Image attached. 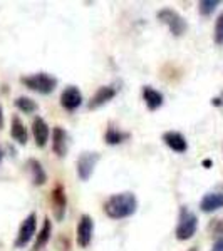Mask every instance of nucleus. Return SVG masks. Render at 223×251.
I'll return each instance as SVG.
<instances>
[{
    "label": "nucleus",
    "instance_id": "1",
    "mask_svg": "<svg viewBox=\"0 0 223 251\" xmlns=\"http://www.w3.org/2000/svg\"><path fill=\"white\" fill-rule=\"evenodd\" d=\"M104 213L111 220H124L138 211V198L133 193H116L104 201Z\"/></svg>",
    "mask_w": 223,
    "mask_h": 251
},
{
    "label": "nucleus",
    "instance_id": "2",
    "mask_svg": "<svg viewBox=\"0 0 223 251\" xmlns=\"http://www.w3.org/2000/svg\"><path fill=\"white\" fill-rule=\"evenodd\" d=\"M59 80L54 77V75L47 74V72H37V74H32V75H24L20 77V84L26 86L29 91L32 92H37V94L47 96L52 94L57 87Z\"/></svg>",
    "mask_w": 223,
    "mask_h": 251
},
{
    "label": "nucleus",
    "instance_id": "3",
    "mask_svg": "<svg viewBox=\"0 0 223 251\" xmlns=\"http://www.w3.org/2000/svg\"><path fill=\"white\" fill-rule=\"evenodd\" d=\"M198 229V218L193 211H190L186 206H181L178 214V225L175 229V236L180 241H188L195 236Z\"/></svg>",
    "mask_w": 223,
    "mask_h": 251
},
{
    "label": "nucleus",
    "instance_id": "4",
    "mask_svg": "<svg viewBox=\"0 0 223 251\" xmlns=\"http://www.w3.org/2000/svg\"><path fill=\"white\" fill-rule=\"evenodd\" d=\"M156 17L161 24H165V25L168 27L169 32H171L175 37H181L186 32V29H188L186 20L173 9H161L156 14Z\"/></svg>",
    "mask_w": 223,
    "mask_h": 251
},
{
    "label": "nucleus",
    "instance_id": "5",
    "mask_svg": "<svg viewBox=\"0 0 223 251\" xmlns=\"http://www.w3.org/2000/svg\"><path fill=\"white\" fill-rule=\"evenodd\" d=\"M35 231H37V214L30 213L26 220L20 223L17 238H15V243H14L15 248H26L32 241V238L35 236Z\"/></svg>",
    "mask_w": 223,
    "mask_h": 251
},
{
    "label": "nucleus",
    "instance_id": "6",
    "mask_svg": "<svg viewBox=\"0 0 223 251\" xmlns=\"http://www.w3.org/2000/svg\"><path fill=\"white\" fill-rule=\"evenodd\" d=\"M99 152H92V151H84L83 154L78 157V176L81 181H89V177L92 176L96 169V164L99 163Z\"/></svg>",
    "mask_w": 223,
    "mask_h": 251
},
{
    "label": "nucleus",
    "instance_id": "7",
    "mask_svg": "<svg viewBox=\"0 0 223 251\" xmlns=\"http://www.w3.org/2000/svg\"><path fill=\"white\" fill-rule=\"evenodd\" d=\"M92 234H94V220L89 214H83L78 221V228H76V241L81 248H87L91 245Z\"/></svg>",
    "mask_w": 223,
    "mask_h": 251
},
{
    "label": "nucleus",
    "instance_id": "8",
    "mask_svg": "<svg viewBox=\"0 0 223 251\" xmlns=\"http://www.w3.org/2000/svg\"><path fill=\"white\" fill-rule=\"evenodd\" d=\"M51 203H52V211H54V218L57 221H62L66 216L67 209V196L64 186L57 183L54 186V189L51 191Z\"/></svg>",
    "mask_w": 223,
    "mask_h": 251
},
{
    "label": "nucleus",
    "instance_id": "9",
    "mask_svg": "<svg viewBox=\"0 0 223 251\" xmlns=\"http://www.w3.org/2000/svg\"><path fill=\"white\" fill-rule=\"evenodd\" d=\"M60 106L69 112H74L83 106V94H81L79 87L67 86L60 92Z\"/></svg>",
    "mask_w": 223,
    "mask_h": 251
},
{
    "label": "nucleus",
    "instance_id": "10",
    "mask_svg": "<svg viewBox=\"0 0 223 251\" xmlns=\"http://www.w3.org/2000/svg\"><path fill=\"white\" fill-rule=\"evenodd\" d=\"M32 136H34L37 148H46V144L49 143V137H51V129H49L44 117H34V121H32Z\"/></svg>",
    "mask_w": 223,
    "mask_h": 251
},
{
    "label": "nucleus",
    "instance_id": "11",
    "mask_svg": "<svg viewBox=\"0 0 223 251\" xmlns=\"http://www.w3.org/2000/svg\"><path fill=\"white\" fill-rule=\"evenodd\" d=\"M223 208V188L206 193L200 201V209L203 213H215Z\"/></svg>",
    "mask_w": 223,
    "mask_h": 251
},
{
    "label": "nucleus",
    "instance_id": "12",
    "mask_svg": "<svg viewBox=\"0 0 223 251\" xmlns=\"http://www.w3.org/2000/svg\"><path fill=\"white\" fill-rule=\"evenodd\" d=\"M117 91L112 86H103L99 87L96 91V94L91 97V100H89L87 107L91 109V111H96V109H99L101 106H104L106 102H109V100H112L116 97Z\"/></svg>",
    "mask_w": 223,
    "mask_h": 251
},
{
    "label": "nucleus",
    "instance_id": "13",
    "mask_svg": "<svg viewBox=\"0 0 223 251\" xmlns=\"http://www.w3.org/2000/svg\"><path fill=\"white\" fill-rule=\"evenodd\" d=\"M163 143L168 146L171 151L178 152V154H183L188 149V143H186V137L178 131H166L163 134Z\"/></svg>",
    "mask_w": 223,
    "mask_h": 251
},
{
    "label": "nucleus",
    "instance_id": "14",
    "mask_svg": "<svg viewBox=\"0 0 223 251\" xmlns=\"http://www.w3.org/2000/svg\"><path fill=\"white\" fill-rule=\"evenodd\" d=\"M52 151L59 157L67 154V132L60 126H56L52 129Z\"/></svg>",
    "mask_w": 223,
    "mask_h": 251
},
{
    "label": "nucleus",
    "instance_id": "15",
    "mask_svg": "<svg viewBox=\"0 0 223 251\" xmlns=\"http://www.w3.org/2000/svg\"><path fill=\"white\" fill-rule=\"evenodd\" d=\"M143 100H144L146 107H148L151 112L158 111V109L165 104L163 94H161L160 91H156V89H153L151 86H144L143 87Z\"/></svg>",
    "mask_w": 223,
    "mask_h": 251
},
{
    "label": "nucleus",
    "instance_id": "16",
    "mask_svg": "<svg viewBox=\"0 0 223 251\" xmlns=\"http://www.w3.org/2000/svg\"><path fill=\"white\" fill-rule=\"evenodd\" d=\"M10 136L14 141H17L20 146H26L27 141H29V134H27V127L26 124L22 123L19 116H12L10 121Z\"/></svg>",
    "mask_w": 223,
    "mask_h": 251
},
{
    "label": "nucleus",
    "instance_id": "17",
    "mask_svg": "<svg viewBox=\"0 0 223 251\" xmlns=\"http://www.w3.org/2000/svg\"><path fill=\"white\" fill-rule=\"evenodd\" d=\"M27 168H29V173H30L32 184H34V186H44L47 183V173H46V169L42 168V164H40L37 159H29V161H27Z\"/></svg>",
    "mask_w": 223,
    "mask_h": 251
},
{
    "label": "nucleus",
    "instance_id": "18",
    "mask_svg": "<svg viewBox=\"0 0 223 251\" xmlns=\"http://www.w3.org/2000/svg\"><path fill=\"white\" fill-rule=\"evenodd\" d=\"M52 236V223H51V218H44V225L42 228L39 229V234L35 238L34 245H32V251H40L44 246L47 245L49 240Z\"/></svg>",
    "mask_w": 223,
    "mask_h": 251
},
{
    "label": "nucleus",
    "instance_id": "19",
    "mask_svg": "<svg viewBox=\"0 0 223 251\" xmlns=\"http://www.w3.org/2000/svg\"><path fill=\"white\" fill-rule=\"evenodd\" d=\"M131 134L129 132H124V131H119L116 127H108L106 132H104V143L109 144V146H116V144H121L124 141H128Z\"/></svg>",
    "mask_w": 223,
    "mask_h": 251
},
{
    "label": "nucleus",
    "instance_id": "20",
    "mask_svg": "<svg viewBox=\"0 0 223 251\" xmlns=\"http://www.w3.org/2000/svg\"><path fill=\"white\" fill-rule=\"evenodd\" d=\"M14 104L20 112H24V114H32V112H35L39 109L37 102H35L34 99H30V97H26V96H19Z\"/></svg>",
    "mask_w": 223,
    "mask_h": 251
},
{
    "label": "nucleus",
    "instance_id": "21",
    "mask_svg": "<svg viewBox=\"0 0 223 251\" xmlns=\"http://www.w3.org/2000/svg\"><path fill=\"white\" fill-rule=\"evenodd\" d=\"M218 5H220V0H201L198 3V10H200V14L203 17H208V15H212L217 10Z\"/></svg>",
    "mask_w": 223,
    "mask_h": 251
},
{
    "label": "nucleus",
    "instance_id": "22",
    "mask_svg": "<svg viewBox=\"0 0 223 251\" xmlns=\"http://www.w3.org/2000/svg\"><path fill=\"white\" fill-rule=\"evenodd\" d=\"M213 40H215V44H217V46H223V12L218 15L217 22H215Z\"/></svg>",
    "mask_w": 223,
    "mask_h": 251
},
{
    "label": "nucleus",
    "instance_id": "23",
    "mask_svg": "<svg viewBox=\"0 0 223 251\" xmlns=\"http://www.w3.org/2000/svg\"><path fill=\"white\" fill-rule=\"evenodd\" d=\"M212 251H223V234L215 240L213 246H212Z\"/></svg>",
    "mask_w": 223,
    "mask_h": 251
},
{
    "label": "nucleus",
    "instance_id": "24",
    "mask_svg": "<svg viewBox=\"0 0 223 251\" xmlns=\"http://www.w3.org/2000/svg\"><path fill=\"white\" fill-rule=\"evenodd\" d=\"M3 124H5V119H3V109L0 106V129H3Z\"/></svg>",
    "mask_w": 223,
    "mask_h": 251
},
{
    "label": "nucleus",
    "instance_id": "25",
    "mask_svg": "<svg viewBox=\"0 0 223 251\" xmlns=\"http://www.w3.org/2000/svg\"><path fill=\"white\" fill-rule=\"evenodd\" d=\"M3 156H5V154H3V149L0 148V164H2V161H3Z\"/></svg>",
    "mask_w": 223,
    "mask_h": 251
},
{
    "label": "nucleus",
    "instance_id": "26",
    "mask_svg": "<svg viewBox=\"0 0 223 251\" xmlns=\"http://www.w3.org/2000/svg\"><path fill=\"white\" fill-rule=\"evenodd\" d=\"M203 166H206V168H208V166H212V161H210V159L203 161Z\"/></svg>",
    "mask_w": 223,
    "mask_h": 251
},
{
    "label": "nucleus",
    "instance_id": "27",
    "mask_svg": "<svg viewBox=\"0 0 223 251\" xmlns=\"http://www.w3.org/2000/svg\"><path fill=\"white\" fill-rule=\"evenodd\" d=\"M188 251H198V250H196V248H190Z\"/></svg>",
    "mask_w": 223,
    "mask_h": 251
}]
</instances>
